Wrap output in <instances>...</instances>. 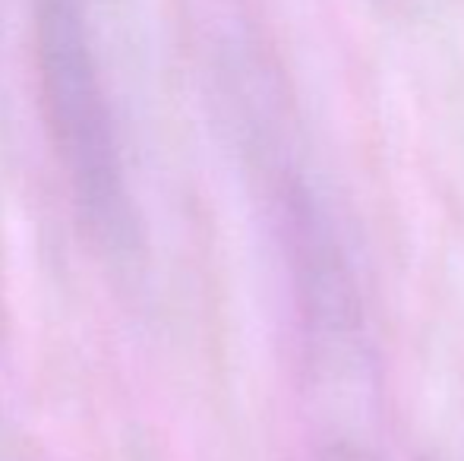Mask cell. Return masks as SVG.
Wrapping results in <instances>:
<instances>
[{"mask_svg":"<svg viewBox=\"0 0 464 461\" xmlns=\"http://www.w3.org/2000/svg\"><path fill=\"white\" fill-rule=\"evenodd\" d=\"M38 95L76 203L108 237L123 234L127 187L86 0H32Z\"/></svg>","mask_w":464,"mask_h":461,"instance_id":"1","label":"cell"},{"mask_svg":"<svg viewBox=\"0 0 464 461\" xmlns=\"http://www.w3.org/2000/svg\"><path fill=\"white\" fill-rule=\"evenodd\" d=\"M376 13L389 19H401V23H420V19H433L446 13L455 0H367Z\"/></svg>","mask_w":464,"mask_h":461,"instance_id":"2","label":"cell"}]
</instances>
